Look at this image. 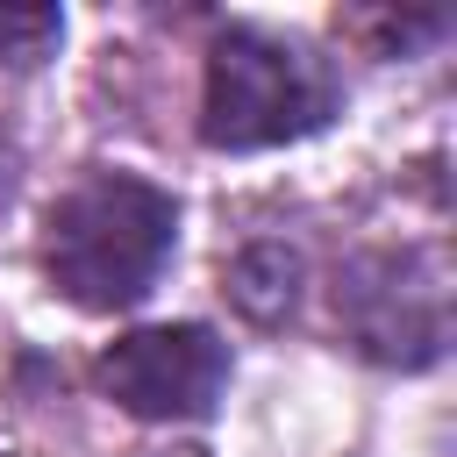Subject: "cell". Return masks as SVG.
I'll return each mask as SVG.
<instances>
[{
    "label": "cell",
    "mask_w": 457,
    "mask_h": 457,
    "mask_svg": "<svg viewBox=\"0 0 457 457\" xmlns=\"http://www.w3.org/2000/svg\"><path fill=\"white\" fill-rule=\"evenodd\" d=\"M179 207L164 186L136 171H86L43 221V271L86 314L136 307L171 264Z\"/></svg>",
    "instance_id": "obj_1"
},
{
    "label": "cell",
    "mask_w": 457,
    "mask_h": 457,
    "mask_svg": "<svg viewBox=\"0 0 457 457\" xmlns=\"http://www.w3.org/2000/svg\"><path fill=\"white\" fill-rule=\"evenodd\" d=\"M350 343L378 364H436L450 336V278L436 250H371L336 278Z\"/></svg>",
    "instance_id": "obj_3"
},
{
    "label": "cell",
    "mask_w": 457,
    "mask_h": 457,
    "mask_svg": "<svg viewBox=\"0 0 457 457\" xmlns=\"http://www.w3.org/2000/svg\"><path fill=\"white\" fill-rule=\"evenodd\" d=\"M293 278H300V257H293L286 243H257V250H243V257L228 264V293H236V307L257 314V321H278V314L293 307Z\"/></svg>",
    "instance_id": "obj_5"
},
{
    "label": "cell",
    "mask_w": 457,
    "mask_h": 457,
    "mask_svg": "<svg viewBox=\"0 0 457 457\" xmlns=\"http://www.w3.org/2000/svg\"><path fill=\"white\" fill-rule=\"evenodd\" d=\"M343 107V86L328 57H314L293 36L228 21L207 43V86H200V143L207 150H271L314 136Z\"/></svg>",
    "instance_id": "obj_2"
},
{
    "label": "cell",
    "mask_w": 457,
    "mask_h": 457,
    "mask_svg": "<svg viewBox=\"0 0 457 457\" xmlns=\"http://www.w3.org/2000/svg\"><path fill=\"white\" fill-rule=\"evenodd\" d=\"M100 386L136 421H207L228 386V343L200 321L129 328L100 350Z\"/></svg>",
    "instance_id": "obj_4"
},
{
    "label": "cell",
    "mask_w": 457,
    "mask_h": 457,
    "mask_svg": "<svg viewBox=\"0 0 457 457\" xmlns=\"http://www.w3.org/2000/svg\"><path fill=\"white\" fill-rule=\"evenodd\" d=\"M64 36V14L57 7H0V64L7 71H29L57 50Z\"/></svg>",
    "instance_id": "obj_6"
}]
</instances>
